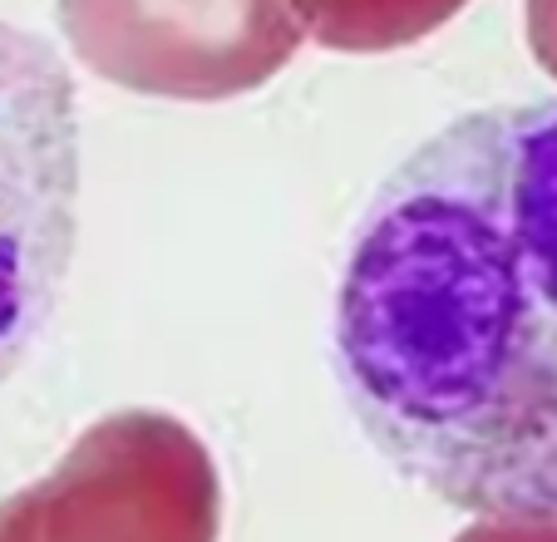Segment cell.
<instances>
[{"instance_id":"4","label":"cell","mask_w":557,"mask_h":542,"mask_svg":"<svg viewBox=\"0 0 557 542\" xmlns=\"http://www.w3.org/2000/svg\"><path fill=\"white\" fill-rule=\"evenodd\" d=\"M60 30L99 79L183 104L262 89L306 35L286 0H60Z\"/></svg>"},{"instance_id":"5","label":"cell","mask_w":557,"mask_h":542,"mask_svg":"<svg viewBox=\"0 0 557 542\" xmlns=\"http://www.w3.org/2000/svg\"><path fill=\"white\" fill-rule=\"evenodd\" d=\"M311 40L336 54H389L420 45L469 0H286Z\"/></svg>"},{"instance_id":"3","label":"cell","mask_w":557,"mask_h":542,"mask_svg":"<svg viewBox=\"0 0 557 542\" xmlns=\"http://www.w3.org/2000/svg\"><path fill=\"white\" fill-rule=\"evenodd\" d=\"M218 464L163 409L104 415L45 479L0 498V542H218Z\"/></svg>"},{"instance_id":"6","label":"cell","mask_w":557,"mask_h":542,"mask_svg":"<svg viewBox=\"0 0 557 542\" xmlns=\"http://www.w3.org/2000/svg\"><path fill=\"white\" fill-rule=\"evenodd\" d=\"M454 542H557V518H479Z\"/></svg>"},{"instance_id":"7","label":"cell","mask_w":557,"mask_h":542,"mask_svg":"<svg viewBox=\"0 0 557 542\" xmlns=\"http://www.w3.org/2000/svg\"><path fill=\"white\" fill-rule=\"evenodd\" d=\"M528 45L533 60L557 79V0H528Z\"/></svg>"},{"instance_id":"1","label":"cell","mask_w":557,"mask_h":542,"mask_svg":"<svg viewBox=\"0 0 557 542\" xmlns=\"http://www.w3.org/2000/svg\"><path fill=\"white\" fill-rule=\"evenodd\" d=\"M336 370L405 479L479 518H557V104L463 114L380 183Z\"/></svg>"},{"instance_id":"2","label":"cell","mask_w":557,"mask_h":542,"mask_svg":"<svg viewBox=\"0 0 557 542\" xmlns=\"http://www.w3.org/2000/svg\"><path fill=\"white\" fill-rule=\"evenodd\" d=\"M79 237V99L60 50L0 21V380L60 306Z\"/></svg>"}]
</instances>
